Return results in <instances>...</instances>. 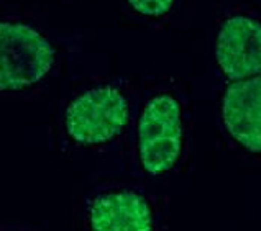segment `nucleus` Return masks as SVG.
<instances>
[{
  "instance_id": "nucleus-1",
  "label": "nucleus",
  "mask_w": 261,
  "mask_h": 231,
  "mask_svg": "<svg viewBox=\"0 0 261 231\" xmlns=\"http://www.w3.org/2000/svg\"><path fill=\"white\" fill-rule=\"evenodd\" d=\"M55 63L49 41L36 30L13 21L0 25V87L17 91L41 80Z\"/></svg>"
},
{
  "instance_id": "nucleus-2",
  "label": "nucleus",
  "mask_w": 261,
  "mask_h": 231,
  "mask_svg": "<svg viewBox=\"0 0 261 231\" xmlns=\"http://www.w3.org/2000/svg\"><path fill=\"white\" fill-rule=\"evenodd\" d=\"M140 159L158 176L174 166L182 148V113L171 95H156L145 105L138 125Z\"/></svg>"
},
{
  "instance_id": "nucleus-3",
  "label": "nucleus",
  "mask_w": 261,
  "mask_h": 231,
  "mask_svg": "<svg viewBox=\"0 0 261 231\" xmlns=\"http://www.w3.org/2000/svg\"><path fill=\"white\" fill-rule=\"evenodd\" d=\"M128 117V102L120 91L110 85L94 87L66 110V131L83 145L107 143L120 135Z\"/></svg>"
},
{
  "instance_id": "nucleus-4",
  "label": "nucleus",
  "mask_w": 261,
  "mask_h": 231,
  "mask_svg": "<svg viewBox=\"0 0 261 231\" xmlns=\"http://www.w3.org/2000/svg\"><path fill=\"white\" fill-rule=\"evenodd\" d=\"M215 56L228 79L261 76V23L235 15L223 21L215 43Z\"/></svg>"
},
{
  "instance_id": "nucleus-5",
  "label": "nucleus",
  "mask_w": 261,
  "mask_h": 231,
  "mask_svg": "<svg viewBox=\"0 0 261 231\" xmlns=\"http://www.w3.org/2000/svg\"><path fill=\"white\" fill-rule=\"evenodd\" d=\"M227 130L251 153L261 151V76L238 80L227 87L222 99Z\"/></svg>"
},
{
  "instance_id": "nucleus-6",
  "label": "nucleus",
  "mask_w": 261,
  "mask_h": 231,
  "mask_svg": "<svg viewBox=\"0 0 261 231\" xmlns=\"http://www.w3.org/2000/svg\"><path fill=\"white\" fill-rule=\"evenodd\" d=\"M89 225L91 231H153V215L137 192H103L89 205Z\"/></svg>"
},
{
  "instance_id": "nucleus-7",
  "label": "nucleus",
  "mask_w": 261,
  "mask_h": 231,
  "mask_svg": "<svg viewBox=\"0 0 261 231\" xmlns=\"http://www.w3.org/2000/svg\"><path fill=\"white\" fill-rule=\"evenodd\" d=\"M130 5L143 15L158 17V15H165L173 7V2L169 0H130Z\"/></svg>"
}]
</instances>
